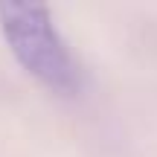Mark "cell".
<instances>
[{
  "label": "cell",
  "instance_id": "1",
  "mask_svg": "<svg viewBox=\"0 0 157 157\" xmlns=\"http://www.w3.org/2000/svg\"><path fill=\"white\" fill-rule=\"evenodd\" d=\"M0 32L9 52L21 61L29 76L64 96H73L82 87L73 52L56 32V23L47 6L38 3H0Z\"/></svg>",
  "mask_w": 157,
  "mask_h": 157
}]
</instances>
